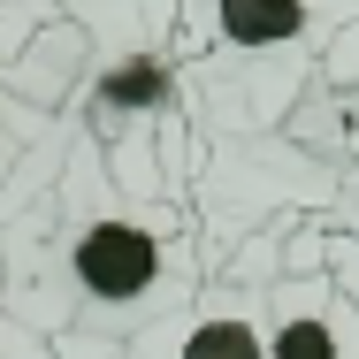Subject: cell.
Here are the masks:
<instances>
[{
    "label": "cell",
    "instance_id": "obj_11",
    "mask_svg": "<svg viewBox=\"0 0 359 359\" xmlns=\"http://www.w3.org/2000/svg\"><path fill=\"white\" fill-rule=\"evenodd\" d=\"M138 8H145V23H153V39L168 46V31H176V8H184V0H138Z\"/></svg>",
    "mask_w": 359,
    "mask_h": 359
},
{
    "label": "cell",
    "instance_id": "obj_7",
    "mask_svg": "<svg viewBox=\"0 0 359 359\" xmlns=\"http://www.w3.org/2000/svg\"><path fill=\"white\" fill-rule=\"evenodd\" d=\"M39 138V115L31 107H15V100H0V184H8V168L23 161V145Z\"/></svg>",
    "mask_w": 359,
    "mask_h": 359
},
{
    "label": "cell",
    "instance_id": "obj_10",
    "mask_svg": "<svg viewBox=\"0 0 359 359\" xmlns=\"http://www.w3.org/2000/svg\"><path fill=\"white\" fill-rule=\"evenodd\" d=\"M54 359H130V344H107V337H46Z\"/></svg>",
    "mask_w": 359,
    "mask_h": 359
},
{
    "label": "cell",
    "instance_id": "obj_9",
    "mask_svg": "<svg viewBox=\"0 0 359 359\" xmlns=\"http://www.w3.org/2000/svg\"><path fill=\"white\" fill-rule=\"evenodd\" d=\"M0 359H54V344H46L39 329H23V321L0 313Z\"/></svg>",
    "mask_w": 359,
    "mask_h": 359
},
{
    "label": "cell",
    "instance_id": "obj_6",
    "mask_svg": "<svg viewBox=\"0 0 359 359\" xmlns=\"http://www.w3.org/2000/svg\"><path fill=\"white\" fill-rule=\"evenodd\" d=\"M321 276L359 306V168L329 191V237H321Z\"/></svg>",
    "mask_w": 359,
    "mask_h": 359
},
{
    "label": "cell",
    "instance_id": "obj_8",
    "mask_svg": "<svg viewBox=\"0 0 359 359\" xmlns=\"http://www.w3.org/2000/svg\"><path fill=\"white\" fill-rule=\"evenodd\" d=\"M321 76H329V84H359V15L337 31V39H329V54H321Z\"/></svg>",
    "mask_w": 359,
    "mask_h": 359
},
{
    "label": "cell",
    "instance_id": "obj_5",
    "mask_svg": "<svg viewBox=\"0 0 359 359\" xmlns=\"http://www.w3.org/2000/svg\"><path fill=\"white\" fill-rule=\"evenodd\" d=\"M46 8H62L76 31L92 39L100 69H123V62H145V54H161V39H153V23H145V8H138V0H46Z\"/></svg>",
    "mask_w": 359,
    "mask_h": 359
},
{
    "label": "cell",
    "instance_id": "obj_1",
    "mask_svg": "<svg viewBox=\"0 0 359 359\" xmlns=\"http://www.w3.org/2000/svg\"><path fill=\"white\" fill-rule=\"evenodd\" d=\"M199 283L191 215L153 184L115 176L76 115L39 123L0 184V313L39 337L130 344Z\"/></svg>",
    "mask_w": 359,
    "mask_h": 359
},
{
    "label": "cell",
    "instance_id": "obj_4",
    "mask_svg": "<svg viewBox=\"0 0 359 359\" xmlns=\"http://www.w3.org/2000/svg\"><path fill=\"white\" fill-rule=\"evenodd\" d=\"M260 337L268 359H359V306L321 268H298L260 290Z\"/></svg>",
    "mask_w": 359,
    "mask_h": 359
},
{
    "label": "cell",
    "instance_id": "obj_2",
    "mask_svg": "<svg viewBox=\"0 0 359 359\" xmlns=\"http://www.w3.org/2000/svg\"><path fill=\"white\" fill-rule=\"evenodd\" d=\"M359 15V0H184L168 46L207 69H313L329 39Z\"/></svg>",
    "mask_w": 359,
    "mask_h": 359
},
{
    "label": "cell",
    "instance_id": "obj_3",
    "mask_svg": "<svg viewBox=\"0 0 359 359\" xmlns=\"http://www.w3.org/2000/svg\"><path fill=\"white\" fill-rule=\"evenodd\" d=\"M130 359H268L260 337V290L199 283L176 313L130 337Z\"/></svg>",
    "mask_w": 359,
    "mask_h": 359
}]
</instances>
